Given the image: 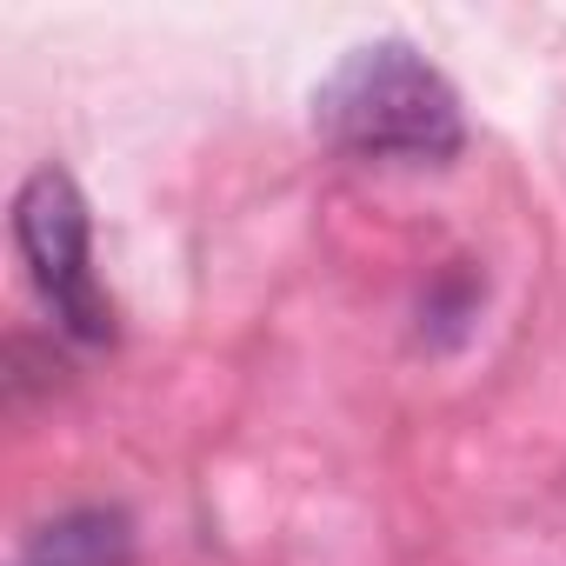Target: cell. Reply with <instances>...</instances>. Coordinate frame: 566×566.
I'll list each match as a JSON object with an SVG mask.
<instances>
[{
	"instance_id": "3957f363",
	"label": "cell",
	"mask_w": 566,
	"mask_h": 566,
	"mask_svg": "<svg viewBox=\"0 0 566 566\" xmlns=\"http://www.w3.org/2000/svg\"><path fill=\"white\" fill-rule=\"evenodd\" d=\"M14 566H134V526L120 506H74L48 520Z\"/></svg>"
},
{
	"instance_id": "6da1fadb",
	"label": "cell",
	"mask_w": 566,
	"mask_h": 566,
	"mask_svg": "<svg viewBox=\"0 0 566 566\" xmlns=\"http://www.w3.org/2000/svg\"><path fill=\"white\" fill-rule=\"evenodd\" d=\"M314 127L327 147L354 160H413V167H440L467 140L453 81L407 41L354 48L314 87Z\"/></svg>"
},
{
	"instance_id": "7a4b0ae2",
	"label": "cell",
	"mask_w": 566,
	"mask_h": 566,
	"mask_svg": "<svg viewBox=\"0 0 566 566\" xmlns=\"http://www.w3.org/2000/svg\"><path fill=\"white\" fill-rule=\"evenodd\" d=\"M14 247L28 260L34 294L48 301L54 327L74 340H114V307L94 280V227L87 200L67 167H34L14 193Z\"/></svg>"
}]
</instances>
